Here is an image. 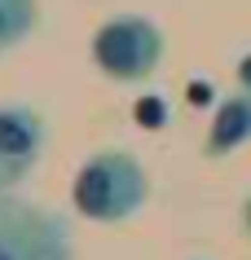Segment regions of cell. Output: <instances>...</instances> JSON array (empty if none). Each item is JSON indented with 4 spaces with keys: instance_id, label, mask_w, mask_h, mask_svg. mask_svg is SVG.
Returning a JSON list of instances; mask_svg holds the SVG:
<instances>
[{
    "instance_id": "6da1fadb",
    "label": "cell",
    "mask_w": 251,
    "mask_h": 260,
    "mask_svg": "<svg viewBox=\"0 0 251 260\" xmlns=\"http://www.w3.org/2000/svg\"><path fill=\"white\" fill-rule=\"evenodd\" d=\"M146 199H150V177H146L141 159L128 150L88 154L70 185V207L97 225H119V220L137 216Z\"/></svg>"
},
{
    "instance_id": "3957f363",
    "label": "cell",
    "mask_w": 251,
    "mask_h": 260,
    "mask_svg": "<svg viewBox=\"0 0 251 260\" xmlns=\"http://www.w3.org/2000/svg\"><path fill=\"white\" fill-rule=\"evenodd\" d=\"M0 260H75V234L57 216L27 199H0Z\"/></svg>"
},
{
    "instance_id": "8992f818",
    "label": "cell",
    "mask_w": 251,
    "mask_h": 260,
    "mask_svg": "<svg viewBox=\"0 0 251 260\" xmlns=\"http://www.w3.org/2000/svg\"><path fill=\"white\" fill-rule=\"evenodd\" d=\"M40 27V0H0V53H9Z\"/></svg>"
},
{
    "instance_id": "5b68a950",
    "label": "cell",
    "mask_w": 251,
    "mask_h": 260,
    "mask_svg": "<svg viewBox=\"0 0 251 260\" xmlns=\"http://www.w3.org/2000/svg\"><path fill=\"white\" fill-rule=\"evenodd\" d=\"M247 141H251V93L238 88L234 97H225L221 106H216V119H211V128H207L203 154H207V159H221V154L238 150V146H247Z\"/></svg>"
},
{
    "instance_id": "277c9868",
    "label": "cell",
    "mask_w": 251,
    "mask_h": 260,
    "mask_svg": "<svg viewBox=\"0 0 251 260\" xmlns=\"http://www.w3.org/2000/svg\"><path fill=\"white\" fill-rule=\"evenodd\" d=\"M49 146V123L27 102H5L0 106V177L18 185L35 172Z\"/></svg>"
},
{
    "instance_id": "9c48e42d",
    "label": "cell",
    "mask_w": 251,
    "mask_h": 260,
    "mask_svg": "<svg viewBox=\"0 0 251 260\" xmlns=\"http://www.w3.org/2000/svg\"><path fill=\"white\" fill-rule=\"evenodd\" d=\"M242 216H247V230H251V199L242 203Z\"/></svg>"
},
{
    "instance_id": "7a4b0ae2",
    "label": "cell",
    "mask_w": 251,
    "mask_h": 260,
    "mask_svg": "<svg viewBox=\"0 0 251 260\" xmlns=\"http://www.w3.org/2000/svg\"><path fill=\"white\" fill-rule=\"evenodd\" d=\"M93 62L119 84L150 80L163 62V31L141 14H115L93 36Z\"/></svg>"
},
{
    "instance_id": "ba28073f",
    "label": "cell",
    "mask_w": 251,
    "mask_h": 260,
    "mask_svg": "<svg viewBox=\"0 0 251 260\" xmlns=\"http://www.w3.org/2000/svg\"><path fill=\"white\" fill-rule=\"evenodd\" d=\"M137 115H141V119H150V123H159V102L150 97V102H146V106H141Z\"/></svg>"
},
{
    "instance_id": "52a82bcc",
    "label": "cell",
    "mask_w": 251,
    "mask_h": 260,
    "mask_svg": "<svg viewBox=\"0 0 251 260\" xmlns=\"http://www.w3.org/2000/svg\"><path fill=\"white\" fill-rule=\"evenodd\" d=\"M234 75H238V88H247V93H251V53H242V62L234 67Z\"/></svg>"
},
{
    "instance_id": "30bf717a",
    "label": "cell",
    "mask_w": 251,
    "mask_h": 260,
    "mask_svg": "<svg viewBox=\"0 0 251 260\" xmlns=\"http://www.w3.org/2000/svg\"><path fill=\"white\" fill-rule=\"evenodd\" d=\"M5 190H9V181H5V177H0V199H5Z\"/></svg>"
}]
</instances>
